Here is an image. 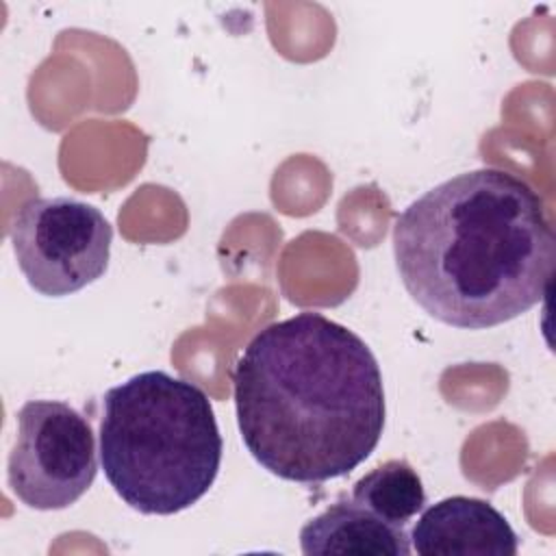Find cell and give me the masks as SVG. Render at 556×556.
<instances>
[{
	"label": "cell",
	"instance_id": "277c9868",
	"mask_svg": "<svg viewBox=\"0 0 556 556\" xmlns=\"http://www.w3.org/2000/svg\"><path fill=\"white\" fill-rule=\"evenodd\" d=\"M9 239L26 282L41 295L63 298L106 271L113 228L93 204L35 195L15 211Z\"/></svg>",
	"mask_w": 556,
	"mask_h": 556
},
{
	"label": "cell",
	"instance_id": "52a82bcc",
	"mask_svg": "<svg viewBox=\"0 0 556 556\" xmlns=\"http://www.w3.org/2000/svg\"><path fill=\"white\" fill-rule=\"evenodd\" d=\"M306 556H408L410 536L404 526H393L354 500H341L313 517L300 530Z\"/></svg>",
	"mask_w": 556,
	"mask_h": 556
},
{
	"label": "cell",
	"instance_id": "ba28073f",
	"mask_svg": "<svg viewBox=\"0 0 556 556\" xmlns=\"http://www.w3.org/2000/svg\"><path fill=\"white\" fill-rule=\"evenodd\" d=\"M352 500L384 521L406 528L424 510L426 491L419 473L404 458H391L354 482Z\"/></svg>",
	"mask_w": 556,
	"mask_h": 556
},
{
	"label": "cell",
	"instance_id": "8992f818",
	"mask_svg": "<svg viewBox=\"0 0 556 556\" xmlns=\"http://www.w3.org/2000/svg\"><path fill=\"white\" fill-rule=\"evenodd\" d=\"M410 547L421 556H515L519 539L493 504L452 495L421 513L410 530Z\"/></svg>",
	"mask_w": 556,
	"mask_h": 556
},
{
	"label": "cell",
	"instance_id": "3957f363",
	"mask_svg": "<svg viewBox=\"0 0 556 556\" xmlns=\"http://www.w3.org/2000/svg\"><path fill=\"white\" fill-rule=\"evenodd\" d=\"M100 463L113 491L143 515H174L213 486L222 434L206 393L161 369L104 393Z\"/></svg>",
	"mask_w": 556,
	"mask_h": 556
},
{
	"label": "cell",
	"instance_id": "6da1fadb",
	"mask_svg": "<svg viewBox=\"0 0 556 556\" xmlns=\"http://www.w3.org/2000/svg\"><path fill=\"white\" fill-rule=\"evenodd\" d=\"M243 445L269 473L317 484L354 471L384 430V387L369 345L321 313L258 330L232 369Z\"/></svg>",
	"mask_w": 556,
	"mask_h": 556
},
{
	"label": "cell",
	"instance_id": "7a4b0ae2",
	"mask_svg": "<svg viewBox=\"0 0 556 556\" xmlns=\"http://www.w3.org/2000/svg\"><path fill=\"white\" fill-rule=\"evenodd\" d=\"M393 256L406 291L430 317L482 330L543 300L556 235L545 202L526 180L482 167L413 200L395 219Z\"/></svg>",
	"mask_w": 556,
	"mask_h": 556
},
{
	"label": "cell",
	"instance_id": "5b68a950",
	"mask_svg": "<svg viewBox=\"0 0 556 556\" xmlns=\"http://www.w3.org/2000/svg\"><path fill=\"white\" fill-rule=\"evenodd\" d=\"M98 473L91 424L70 404L30 400L17 410V439L7 463L11 493L35 510L78 502Z\"/></svg>",
	"mask_w": 556,
	"mask_h": 556
}]
</instances>
